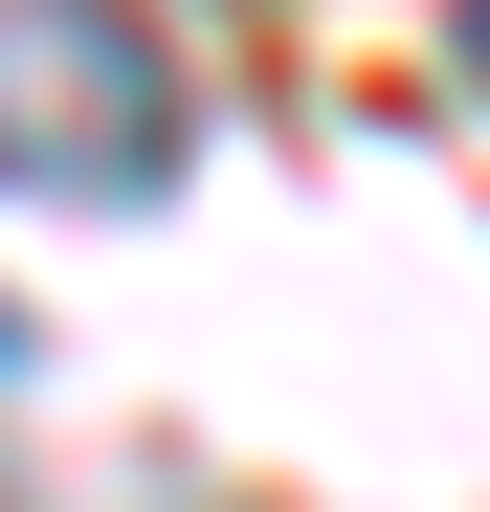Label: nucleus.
<instances>
[{"label":"nucleus","instance_id":"nucleus-1","mask_svg":"<svg viewBox=\"0 0 490 512\" xmlns=\"http://www.w3.org/2000/svg\"><path fill=\"white\" fill-rule=\"evenodd\" d=\"M179 179V45L134 0H0V201H156Z\"/></svg>","mask_w":490,"mask_h":512},{"label":"nucleus","instance_id":"nucleus-2","mask_svg":"<svg viewBox=\"0 0 490 512\" xmlns=\"http://www.w3.org/2000/svg\"><path fill=\"white\" fill-rule=\"evenodd\" d=\"M0 401H23V312H0Z\"/></svg>","mask_w":490,"mask_h":512},{"label":"nucleus","instance_id":"nucleus-3","mask_svg":"<svg viewBox=\"0 0 490 512\" xmlns=\"http://www.w3.org/2000/svg\"><path fill=\"white\" fill-rule=\"evenodd\" d=\"M468 90H490V0H468Z\"/></svg>","mask_w":490,"mask_h":512}]
</instances>
